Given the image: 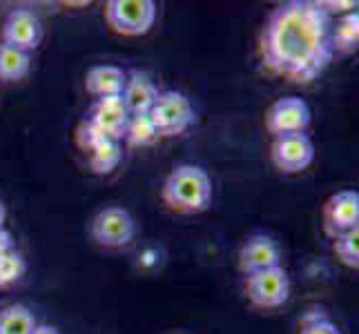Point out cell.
<instances>
[{"mask_svg":"<svg viewBox=\"0 0 359 334\" xmlns=\"http://www.w3.org/2000/svg\"><path fill=\"white\" fill-rule=\"evenodd\" d=\"M239 272L243 277H250L255 272H264L281 265V247L268 234H252L248 237L237 256Z\"/></svg>","mask_w":359,"mask_h":334,"instance_id":"11","label":"cell"},{"mask_svg":"<svg viewBox=\"0 0 359 334\" xmlns=\"http://www.w3.org/2000/svg\"><path fill=\"white\" fill-rule=\"evenodd\" d=\"M299 334H341V330L324 314V310H319L304 316Z\"/></svg>","mask_w":359,"mask_h":334,"instance_id":"22","label":"cell"},{"mask_svg":"<svg viewBox=\"0 0 359 334\" xmlns=\"http://www.w3.org/2000/svg\"><path fill=\"white\" fill-rule=\"evenodd\" d=\"M313 123V111L299 96L277 98L266 111V130L275 136L306 132Z\"/></svg>","mask_w":359,"mask_h":334,"instance_id":"8","label":"cell"},{"mask_svg":"<svg viewBox=\"0 0 359 334\" xmlns=\"http://www.w3.org/2000/svg\"><path fill=\"white\" fill-rule=\"evenodd\" d=\"M270 158L281 174H299L315 160V143L306 132L277 136L270 145Z\"/></svg>","mask_w":359,"mask_h":334,"instance_id":"7","label":"cell"},{"mask_svg":"<svg viewBox=\"0 0 359 334\" xmlns=\"http://www.w3.org/2000/svg\"><path fill=\"white\" fill-rule=\"evenodd\" d=\"M161 199L179 214H201L212 203V181L194 163H177L161 188Z\"/></svg>","mask_w":359,"mask_h":334,"instance_id":"2","label":"cell"},{"mask_svg":"<svg viewBox=\"0 0 359 334\" xmlns=\"http://www.w3.org/2000/svg\"><path fill=\"white\" fill-rule=\"evenodd\" d=\"M101 141H105V136L98 132L88 118H85L79 125V130H76V143H79V147H81L83 152H92Z\"/></svg>","mask_w":359,"mask_h":334,"instance_id":"23","label":"cell"},{"mask_svg":"<svg viewBox=\"0 0 359 334\" xmlns=\"http://www.w3.org/2000/svg\"><path fill=\"white\" fill-rule=\"evenodd\" d=\"M332 18L311 0H288L268 14L259 34L262 67L294 85H311L332 63Z\"/></svg>","mask_w":359,"mask_h":334,"instance_id":"1","label":"cell"},{"mask_svg":"<svg viewBox=\"0 0 359 334\" xmlns=\"http://www.w3.org/2000/svg\"><path fill=\"white\" fill-rule=\"evenodd\" d=\"M150 118L154 123L158 136L175 139V136H181L192 127L196 114L188 96L177 90H165L158 94L154 107L150 109Z\"/></svg>","mask_w":359,"mask_h":334,"instance_id":"3","label":"cell"},{"mask_svg":"<svg viewBox=\"0 0 359 334\" xmlns=\"http://www.w3.org/2000/svg\"><path fill=\"white\" fill-rule=\"evenodd\" d=\"M128 71L116 65H94L85 74V90L94 98L121 96L126 88Z\"/></svg>","mask_w":359,"mask_h":334,"instance_id":"14","label":"cell"},{"mask_svg":"<svg viewBox=\"0 0 359 334\" xmlns=\"http://www.w3.org/2000/svg\"><path fill=\"white\" fill-rule=\"evenodd\" d=\"M0 39H3V45L32 54L43 41V22L29 7L11 9L3 22V29H0Z\"/></svg>","mask_w":359,"mask_h":334,"instance_id":"9","label":"cell"},{"mask_svg":"<svg viewBox=\"0 0 359 334\" xmlns=\"http://www.w3.org/2000/svg\"><path fill=\"white\" fill-rule=\"evenodd\" d=\"M90 232L96 245L107 247V250H118V247L132 243L136 223L126 207L107 205L94 216Z\"/></svg>","mask_w":359,"mask_h":334,"instance_id":"6","label":"cell"},{"mask_svg":"<svg viewBox=\"0 0 359 334\" xmlns=\"http://www.w3.org/2000/svg\"><path fill=\"white\" fill-rule=\"evenodd\" d=\"M25 272H27V263H25L22 254H18L16 250L0 254V288H7L11 283L20 281Z\"/></svg>","mask_w":359,"mask_h":334,"instance_id":"21","label":"cell"},{"mask_svg":"<svg viewBox=\"0 0 359 334\" xmlns=\"http://www.w3.org/2000/svg\"><path fill=\"white\" fill-rule=\"evenodd\" d=\"M36 326V316L27 305L11 303L0 310V334H32Z\"/></svg>","mask_w":359,"mask_h":334,"instance_id":"17","label":"cell"},{"mask_svg":"<svg viewBox=\"0 0 359 334\" xmlns=\"http://www.w3.org/2000/svg\"><path fill=\"white\" fill-rule=\"evenodd\" d=\"M123 139H126L132 147H147L154 141H158L161 136L154 127L150 114H130L126 136H123Z\"/></svg>","mask_w":359,"mask_h":334,"instance_id":"19","label":"cell"},{"mask_svg":"<svg viewBox=\"0 0 359 334\" xmlns=\"http://www.w3.org/2000/svg\"><path fill=\"white\" fill-rule=\"evenodd\" d=\"M321 225L330 239L359 228V194L355 190H339L321 209Z\"/></svg>","mask_w":359,"mask_h":334,"instance_id":"10","label":"cell"},{"mask_svg":"<svg viewBox=\"0 0 359 334\" xmlns=\"http://www.w3.org/2000/svg\"><path fill=\"white\" fill-rule=\"evenodd\" d=\"M332 252H335L337 261L341 265L357 270L359 267V228L332 239Z\"/></svg>","mask_w":359,"mask_h":334,"instance_id":"20","label":"cell"},{"mask_svg":"<svg viewBox=\"0 0 359 334\" xmlns=\"http://www.w3.org/2000/svg\"><path fill=\"white\" fill-rule=\"evenodd\" d=\"M158 94H161L158 85L147 71H141V69L128 71V81H126V88H123L121 98L130 114H150Z\"/></svg>","mask_w":359,"mask_h":334,"instance_id":"13","label":"cell"},{"mask_svg":"<svg viewBox=\"0 0 359 334\" xmlns=\"http://www.w3.org/2000/svg\"><path fill=\"white\" fill-rule=\"evenodd\" d=\"M5 218H7V207L0 201V228H5Z\"/></svg>","mask_w":359,"mask_h":334,"instance_id":"26","label":"cell"},{"mask_svg":"<svg viewBox=\"0 0 359 334\" xmlns=\"http://www.w3.org/2000/svg\"><path fill=\"white\" fill-rule=\"evenodd\" d=\"M330 47L332 54L348 56L359 47V14L357 9L344 14L337 22L330 25Z\"/></svg>","mask_w":359,"mask_h":334,"instance_id":"15","label":"cell"},{"mask_svg":"<svg viewBox=\"0 0 359 334\" xmlns=\"http://www.w3.org/2000/svg\"><path fill=\"white\" fill-rule=\"evenodd\" d=\"M14 250H16V241L11 237V232L7 228H0V254L14 252Z\"/></svg>","mask_w":359,"mask_h":334,"instance_id":"24","label":"cell"},{"mask_svg":"<svg viewBox=\"0 0 359 334\" xmlns=\"http://www.w3.org/2000/svg\"><path fill=\"white\" fill-rule=\"evenodd\" d=\"M245 296L255 307L262 310H275L286 305L290 299V277L281 265L245 277Z\"/></svg>","mask_w":359,"mask_h":334,"instance_id":"5","label":"cell"},{"mask_svg":"<svg viewBox=\"0 0 359 334\" xmlns=\"http://www.w3.org/2000/svg\"><path fill=\"white\" fill-rule=\"evenodd\" d=\"M154 0H109L105 5V20L118 36H143L156 22Z\"/></svg>","mask_w":359,"mask_h":334,"instance_id":"4","label":"cell"},{"mask_svg":"<svg viewBox=\"0 0 359 334\" xmlns=\"http://www.w3.org/2000/svg\"><path fill=\"white\" fill-rule=\"evenodd\" d=\"M88 160H90V169L98 176H107L121 165L123 160V147L121 141H101L92 152H88Z\"/></svg>","mask_w":359,"mask_h":334,"instance_id":"16","label":"cell"},{"mask_svg":"<svg viewBox=\"0 0 359 334\" xmlns=\"http://www.w3.org/2000/svg\"><path fill=\"white\" fill-rule=\"evenodd\" d=\"M29 67H32L29 54L0 43V81L5 83L22 81L29 74Z\"/></svg>","mask_w":359,"mask_h":334,"instance_id":"18","label":"cell"},{"mask_svg":"<svg viewBox=\"0 0 359 334\" xmlns=\"http://www.w3.org/2000/svg\"><path fill=\"white\" fill-rule=\"evenodd\" d=\"M32 334H60V330H58V328H54V326L43 323V326H36V330H34Z\"/></svg>","mask_w":359,"mask_h":334,"instance_id":"25","label":"cell"},{"mask_svg":"<svg viewBox=\"0 0 359 334\" xmlns=\"http://www.w3.org/2000/svg\"><path fill=\"white\" fill-rule=\"evenodd\" d=\"M88 120L109 141H123L130 120V111L121 96L96 98L88 111Z\"/></svg>","mask_w":359,"mask_h":334,"instance_id":"12","label":"cell"}]
</instances>
